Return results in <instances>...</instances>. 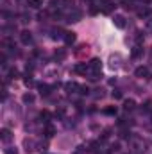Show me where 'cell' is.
Segmentation results:
<instances>
[{
	"mask_svg": "<svg viewBox=\"0 0 152 154\" xmlns=\"http://www.w3.org/2000/svg\"><path fill=\"white\" fill-rule=\"evenodd\" d=\"M114 9V2L113 0H104V4H102V7H100V11L104 13V14H111Z\"/></svg>",
	"mask_w": 152,
	"mask_h": 154,
	"instance_id": "1",
	"label": "cell"
},
{
	"mask_svg": "<svg viewBox=\"0 0 152 154\" xmlns=\"http://www.w3.org/2000/svg\"><path fill=\"white\" fill-rule=\"evenodd\" d=\"M88 66H90V70H91L93 74H99V72H100V68H102V61L95 57V59H91V61H90V65H88Z\"/></svg>",
	"mask_w": 152,
	"mask_h": 154,
	"instance_id": "2",
	"label": "cell"
},
{
	"mask_svg": "<svg viewBox=\"0 0 152 154\" xmlns=\"http://www.w3.org/2000/svg\"><path fill=\"white\" fill-rule=\"evenodd\" d=\"M0 140H2L4 143H9V142L13 140V133H11L9 129H5V127L0 129Z\"/></svg>",
	"mask_w": 152,
	"mask_h": 154,
	"instance_id": "3",
	"label": "cell"
},
{
	"mask_svg": "<svg viewBox=\"0 0 152 154\" xmlns=\"http://www.w3.org/2000/svg\"><path fill=\"white\" fill-rule=\"evenodd\" d=\"M20 41H22L23 45H29V43L32 41V34H31L29 31H22V32H20Z\"/></svg>",
	"mask_w": 152,
	"mask_h": 154,
	"instance_id": "4",
	"label": "cell"
},
{
	"mask_svg": "<svg viewBox=\"0 0 152 154\" xmlns=\"http://www.w3.org/2000/svg\"><path fill=\"white\" fill-rule=\"evenodd\" d=\"M74 70H75L77 74H82V75H86V72L90 70V66H88L86 63H79V65H75V68H74Z\"/></svg>",
	"mask_w": 152,
	"mask_h": 154,
	"instance_id": "5",
	"label": "cell"
},
{
	"mask_svg": "<svg viewBox=\"0 0 152 154\" xmlns=\"http://www.w3.org/2000/svg\"><path fill=\"white\" fill-rule=\"evenodd\" d=\"M113 23L118 27V29H123V27H125V18L118 14V16H114V18H113Z\"/></svg>",
	"mask_w": 152,
	"mask_h": 154,
	"instance_id": "6",
	"label": "cell"
},
{
	"mask_svg": "<svg viewBox=\"0 0 152 154\" xmlns=\"http://www.w3.org/2000/svg\"><path fill=\"white\" fill-rule=\"evenodd\" d=\"M63 38H65V41H66V43H68V45H72V43H75V32H72V31H68V32H65V36H63Z\"/></svg>",
	"mask_w": 152,
	"mask_h": 154,
	"instance_id": "7",
	"label": "cell"
},
{
	"mask_svg": "<svg viewBox=\"0 0 152 154\" xmlns=\"http://www.w3.org/2000/svg\"><path fill=\"white\" fill-rule=\"evenodd\" d=\"M132 143H134L136 151H145V143H143V140H140V138H132Z\"/></svg>",
	"mask_w": 152,
	"mask_h": 154,
	"instance_id": "8",
	"label": "cell"
},
{
	"mask_svg": "<svg viewBox=\"0 0 152 154\" xmlns=\"http://www.w3.org/2000/svg\"><path fill=\"white\" fill-rule=\"evenodd\" d=\"M54 57H56L57 61H63V59L66 57V50H65V48H59V50H56V54H54Z\"/></svg>",
	"mask_w": 152,
	"mask_h": 154,
	"instance_id": "9",
	"label": "cell"
},
{
	"mask_svg": "<svg viewBox=\"0 0 152 154\" xmlns=\"http://www.w3.org/2000/svg\"><path fill=\"white\" fill-rule=\"evenodd\" d=\"M27 4H29V7H32V9H39V7L43 5V0H27Z\"/></svg>",
	"mask_w": 152,
	"mask_h": 154,
	"instance_id": "10",
	"label": "cell"
},
{
	"mask_svg": "<svg viewBox=\"0 0 152 154\" xmlns=\"http://www.w3.org/2000/svg\"><path fill=\"white\" fill-rule=\"evenodd\" d=\"M147 75H149V70H147L145 66L136 68V77H147Z\"/></svg>",
	"mask_w": 152,
	"mask_h": 154,
	"instance_id": "11",
	"label": "cell"
},
{
	"mask_svg": "<svg viewBox=\"0 0 152 154\" xmlns=\"http://www.w3.org/2000/svg\"><path fill=\"white\" fill-rule=\"evenodd\" d=\"M79 88H81V86L75 84V82H68V84H66V91H68V93H74V91L79 90Z\"/></svg>",
	"mask_w": 152,
	"mask_h": 154,
	"instance_id": "12",
	"label": "cell"
},
{
	"mask_svg": "<svg viewBox=\"0 0 152 154\" xmlns=\"http://www.w3.org/2000/svg\"><path fill=\"white\" fill-rule=\"evenodd\" d=\"M141 54H143V48H141V47H138V45H136V47H134V48H132V57H140V56H141Z\"/></svg>",
	"mask_w": 152,
	"mask_h": 154,
	"instance_id": "13",
	"label": "cell"
},
{
	"mask_svg": "<svg viewBox=\"0 0 152 154\" xmlns=\"http://www.w3.org/2000/svg\"><path fill=\"white\" fill-rule=\"evenodd\" d=\"M54 133H56L54 125H47V127H45V134H47L48 138H52V136H54Z\"/></svg>",
	"mask_w": 152,
	"mask_h": 154,
	"instance_id": "14",
	"label": "cell"
},
{
	"mask_svg": "<svg viewBox=\"0 0 152 154\" xmlns=\"http://www.w3.org/2000/svg\"><path fill=\"white\" fill-rule=\"evenodd\" d=\"M123 109H125V111H131V109H134V100H125V104H123Z\"/></svg>",
	"mask_w": 152,
	"mask_h": 154,
	"instance_id": "15",
	"label": "cell"
},
{
	"mask_svg": "<svg viewBox=\"0 0 152 154\" xmlns=\"http://www.w3.org/2000/svg\"><path fill=\"white\" fill-rule=\"evenodd\" d=\"M147 14H149V7H140V9H138V16H140V18H143V16H147Z\"/></svg>",
	"mask_w": 152,
	"mask_h": 154,
	"instance_id": "16",
	"label": "cell"
},
{
	"mask_svg": "<svg viewBox=\"0 0 152 154\" xmlns=\"http://www.w3.org/2000/svg\"><path fill=\"white\" fill-rule=\"evenodd\" d=\"M39 118H41V120H43L45 124H48V120H50V113H48V111H41Z\"/></svg>",
	"mask_w": 152,
	"mask_h": 154,
	"instance_id": "17",
	"label": "cell"
},
{
	"mask_svg": "<svg viewBox=\"0 0 152 154\" xmlns=\"http://www.w3.org/2000/svg\"><path fill=\"white\" fill-rule=\"evenodd\" d=\"M38 88H39V91H41V95H48V90H50V86H47V84H39Z\"/></svg>",
	"mask_w": 152,
	"mask_h": 154,
	"instance_id": "18",
	"label": "cell"
},
{
	"mask_svg": "<svg viewBox=\"0 0 152 154\" xmlns=\"http://www.w3.org/2000/svg\"><path fill=\"white\" fill-rule=\"evenodd\" d=\"M22 99H23V102H34V95L32 93H25Z\"/></svg>",
	"mask_w": 152,
	"mask_h": 154,
	"instance_id": "19",
	"label": "cell"
},
{
	"mask_svg": "<svg viewBox=\"0 0 152 154\" xmlns=\"http://www.w3.org/2000/svg\"><path fill=\"white\" fill-rule=\"evenodd\" d=\"M4 154H18V151H16V147H5Z\"/></svg>",
	"mask_w": 152,
	"mask_h": 154,
	"instance_id": "20",
	"label": "cell"
},
{
	"mask_svg": "<svg viewBox=\"0 0 152 154\" xmlns=\"http://www.w3.org/2000/svg\"><path fill=\"white\" fill-rule=\"evenodd\" d=\"M104 111H106V115H114V113H116V108H114V106H111V108H106Z\"/></svg>",
	"mask_w": 152,
	"mask_h": 154,
	"instance_id": "21",
	"label": "cell"
},
{
	"mask_svg": "<svg viewBox=\"0 0 152 154\" xmlns=\"http://www.w3.org/2000/svg\"><path fill=\"white\" fill-rule=\"evenodd\" d=\"M113 99H122V91L120 90H114L113 91Z\"/></svg>",
	"mask_w": 152,
	"mask_h": 154,
	"instance_id": "22",
	"label": "cell"
},
{
	"mask_svg": "<svg viewBox=\"0 0 152 154\" xmlns=\"http://www.w3.org/2000/svg\"><path fill=\"white\" fill-rule=\"evenodd\" d=\"M122 4H123V7H127V9L132 7V2H131V0H122Z\"/></svg>",
	"mask_w": 152,
	"mask_h": 154,
	"instance_id": "23",
	"label": "cell"
},
{
	"mask_svg": "<svg viewBox=\"0 0 152 154\" xmlns=\"http://www.w3.org/2000/svg\"><path fill=\"white\" fill-rule=\"evenodd\" d=\"M109 138V129H106L104 133H102V140H108Z\"/></svg>",
	"mask_w": 152,
	"mask_h": 154,
	"instance_id": "24",
	"label": "cell"
},
{
	"mask_svg": "<svg viewBox=\"0 0 152 154\" xmlns=\"http://www.w3.org/2000/svg\"><path fill=\"white\" fill-rule=\"evenodd\" d=\"M18 77V72L16 70H11V79H16Z\"/></svg>",
	"mask_w": 152,
	"mask_h": 154,
	"instance_id": "25",
	"label": "cell"
},
{
	"mask_svg": "<svg viewBox=\"0 0 152 154\" xmlns=\"http://www.w3.org/2000/svg\"><path fill=\"white\" fill-rule=\"evenodd\" d=\"M74 2H75V0H65V4H68V5H70V4L74 5Z\"/></svg>",
	"mask_w": 152,
	"mask_h": 154,
	"instance_id": "26",
	"label": "cell"
},
{
	"mask_svg": "<svg viewBox=\"0 0 152 154\" xmlns=\"http://www.w3.org/2000/svg\"><path fill=\"white\" fill-rule=\"evenodd\" d=\"M147 29H149V31H152V20L149 22V23H147Z\"/></svg>",
	"mask_w": 152,
	"mask_h": 154,
	"instance_id": "27",
	"label": "cell"
}]
</instances>
